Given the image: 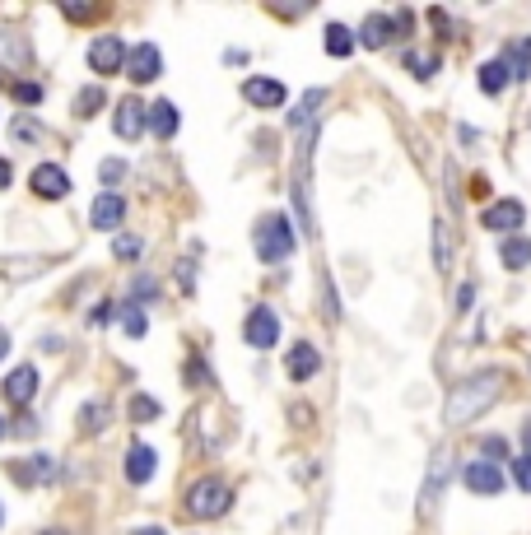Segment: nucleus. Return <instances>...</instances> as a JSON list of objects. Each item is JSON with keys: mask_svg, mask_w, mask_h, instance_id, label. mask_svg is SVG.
<instances>
[{"mask_svg": "<svg viewBox=\"0 0 531 535\" xmlns=\"http://www.w3.org/2000/svg\"><path fill=\"white\" fill-rule=\"evenodd\" d=\"M522 219H527L522 201H494L490 210H485V228H490V233H513V238H518Z\"/></svg>", "mask_w": 531, "mask_h": 535, "instance_id": "9d476101", "label": "nucleus"}, {"mask_svg": "<svg viewBox=\"0 0 531 535\" xmlns=\"http://www.w3.org/2000/svg\"><path fill=\"white\" fill-rule=\"evenodd\" d=\"M42 535H66V531H61V526H47V531H42Z\"/></svg>", "mask_w": 531, "mask_h": 535, "instance_id": "09e8293b", "label": "nucleus"}, {"mask_svg": "<svg viewBox=\"0 0 531 535\" xmlns=\"http://www.w3.org/2000/svg\"><path fill=\"white\" fill-rule=\"evenodd\" d=\"M177 121H182V117H177V107H173V103H154V107H150V131L159 135V140L177 135Z\"/></svg>", "mask_w": 531, "mask_h": 535, "instance_id": "aec40b11", "label": "nucleus"}, {"mask_svg": "<svg viewBox=\"0 0 531 535\" xmlns=\"http://www.w3.org/2000/svg\"><path fill=\"white\" fill-rule=\"evenodd\" d=\"M438 66H443V61H438V56H420V52H406V70H415V75H420V80H434V75H438Z\"/></svg>", "mask_w": 531, "mask_h": 535, "instance_id": "c85d7f7f", "label": "nucleus"}, {"mask_svg": "<svg viewBox=\"0 0 531 535\" xmlns=\"http://www.w3.org/2000/svg\"><path fill=\"white\" fill-rule=\"evenodd\" d=\"M448 466H452V456H448V452H438V456H434V466H429V484H424V498H420V517H429V512H434V498L443 494Z\"/></svg>", "mask_w": 531, "mask_h": 535, "instance_id": "f3484780", "label": "nucleus"}, {"mask_svg": "<svg viewBox=\"0 0 531 535\" xmlns=\"http://www.w3.org/2000/svg\"><path fill=\"white\" fill-rule=\"evenodd\" d=\"M434 266L438 270L452 266V228H448V219H438L434 224Z\"/></svg>", "mask_w": 531, "mask_h": 535, "instance_id": "393cba45", "label": "nucleus"}, {"mask_svg": "<svg viewBox=\"0 0 531 535\" xmlns=\"http://www.w3.org/2000/svg\"><path fill=\"white\" fill-rule=\"evenodd\" d=\"M327 103V94H322V89H308V94H303V103L294 107V112H289V126H303V131H308V126H313V117H317V107Z\"/></svg>", "mask_w": 531, "mask_h": 535, "instance_id": "412c9836", "label": "nucleus"}, {"mask_svg": "<svg viewBox=\"0 0 531 535\" xmlns=\"http://www.w3.org/2000/svg\"><path fill=\"white\" fill-rule=\"evenodd\" d=\"M480 447H485V461H504V456H508V442L504 438H485Z\"/></svg>", "mask_w": 531, "mask_h": 535, "instance_id": "4c0bfd02", "label": "nucleus"}, {"mask_svg": "<svg viewBox=\"0 0 531 535\" xmlns=\"http://www.w3.org/2000/svg\"><path fill=\"white\" fill-rule=\"evenodd\" d=\"M317 368H322V354H317V349L308 345V340H299V345L289 349V359H285V373L294 377V382H308V377H313Z\"/></svg>", "mask_w": 531, "mask_h": 535, "instance_id": "4468645a", "label": "nucleus"}, {"mask_svg": "<svg viewBox=\"0 0 531 535\" xmlns=\"http://www.w3.org/2000/svg\"><path fill=\"white\" fill-rule=\"evenodd\" d=\"M499 391H504V373H499V368H485V373L466 377V382H457V387H452L448 415H443V419H448L452 428L471 424V419H480L494 401H499Z\"/></svg>", "mask_w": 531, "mask_h": 535, "instance_id": "f257e3e1", "label": "nucleus"}, {"mask_svg": "<svg viewBox=\"0 0 531 535\" xmlns=\"http://www.w3.org/2000/svg\"><path fill=\"white\" fill-rule=\"evenodd\" d=\"M154 470H159V456H154L150 442H131V452H126V480H131V484H150Z\"/></svg>", "mask_w": 531, "mask_h": 535, "instance_id": "1a4fd4ad", "label": "nucleus"}, {"mask_svg": "<svg viewBox=\"0 0 531 535\" xmlns=\"http://www.w3.org/2000/svg\"><path fill=\"white\" fill-rule=\"evenodd\" d=\"M131 419H136V424L159 419V401H154V396H131Z\"/></svg>", "mask_w": 531, "mask_h": 535, "instance_id": "c756f323", "label": "nucleus"}, {"mask_svg": "<svg viewBox=\"0 0 531 535\" xmlns=\"http://www.w3.org/2000/svg\"><path fill=\"white\" fill-rule=\"evenodd\" d=\"M112 126H117V135H122V140H140V131L150 126V107L140 103V98H122V103H117V121H112Z\"/></svg>", "mask_w": 531, "mask_h": 535, "instance_id": "0eeeda50", "label": "nucleus"}, {"mask_svg": "<svg viewBox=\"0 0 531 535\" xmlns=\"http://www.w3.org/2000/svg\"><path fill=\"white\" fill-rule=\"evenodd\" d=\"M98 428H108V405L89 401V405L80 410V433H98Z\"/></svg>", "mask_w": 531, "mask_h": 535, "instance_id": "bb28decb", "label": "nucleus"}, {"mask_svg": "<svg viewBox=\"0 0 531 535\" xmlns=\"http://www.w3.org/2000/svg\"><path fill=\"white\" fill-rule=\"evenodd\" d=\"M112 256H117V261H136V256H140V238L122 233V238L112 242Z\"/></svg>", "mask_w": 531, "mask_h": 535, "instance_id": "7c9ffc66", "label": "nucleus"}, {"mask_svg": "<svg viewBox=\"0 0 531 535\" xmlns=\"http://www.w3.org/2000/svg\"><path fill=\"white\" fill-rule=\"evenodd\" d=\"M28 187L38 191L42 201H61V196L70 191V173H66V168H56V163H42V168H33Z\"/></svg>", "mask_w": 531, "mask_h": 535, "instance_id": "423d86ee", "label": "nucleus"}, {"mask_svg": "<svg viewBox=\"0 0 531 535\" xmlns=\"http://www.w3.org/2000/svg\"><path fill=\"white\" fill-rule=\"evenodd\" d=\"M275 340H280V321H275V312L271 308H252V312H247V345L271 349Z\"/></svg>", "mask_w": 531, "mask_h": 535, "instance_id": "6e6552de", "label": "nucleus"}, {"mask_svg": "<svg viewBox=\"0 0 531 535\" xmlns=\"http://www.w3.org/2000/svg\"><path fill=\"white\" fill-rule=\"evenodd\" d=\"M0 438H5V419H0Z\"/></svg>", "mask_w": 531, "mask_h": 535, "instance_id": "8fccbe9b", "label": "nucleus"}, {"mask_svg": "<svg viewBox=\"0 0 531 535\" xmlns=\"http://www.w3.org/2000/svg\"><path fill=\"white\" fill-rule=\"evenodd\" d=\"M38 396V368L33 363H24V368H14L10 377H5V401L10 405H28Z\"/></svg>", "mask_w": 531, "mask_h": 535, "instance_id": "ddd939ff", "label": "nucleus"}, {"mask_svg": "<svg viewBox=\"0 0 531 535\" xmlns=\"http://www.w3.org/2000/svg\"><path fill=\"white\" fill-rule=\"evenodd\" d=\"M103 103H108V89H103V84H89V89L75 94V117H94Z\"/></svg>", "mask_w": 531, "mask_h": 535, "instance_id": "a878e982", "label": "nucleus"}, {"mask_svg": "<svg viewBox=\"0 0 531 535\" xmlns=\"http://www.w3.org/2000/svg\"><path fill=\"white\" fill-rule=\"evenodd\" d=\"M38 135H42V126L33 117H19V121H14V140H19V145H33Z\"/></svg>", "mask_w": 531, "mask_h": 535, "instance_id": "473e14b6", "label": "nucleus"}, {"mask_svg": "<svg viewBox=\"0 0 531 535\" xmlns=\"http://www.w3.org/2000/svg\"><path fill=\"white\" fill-rule=\"evenodd\" d=\"M122 61H131L126 47H122V38H94L89 42V70H94V75H117Z\"/></svg>", "mask_w": 531, "mask_h": 535, "instance_id": "20e7f679", "label": "nucleus"}, {"mask_svg": "<svg viewBox=\"0 0 531 535\" xmlns=\"http://www.w3.org/2000/svg\"><path fill=\"white\" fill-rule=\"evenodd\" d=\"M10 475H19V480H28V484H33V480H52V475H56V466H52V461H47V456H33V461H14V466H10Z\"/></svg>", "mask_w": 531, "mask_h": 535, "instance_id": "4be33fe9", "label": "nucleus"}, {"mask_svg": "<svg viewBox=\"0 0 531 535\" xmlns=\"http://www.w3.org/2000/svg\"><path fill=\"white\" fill-rule=\"evenodd\" d=\"M0 56H10V66H24L28 47H24V42H14V38H0Z\"/></svg>", "mask_w": 531, "mask_h": 535, "instance_id": "f704fd0d", "label": "nucleus"}, {"mask_svg": "<svg viewBox=\"0 0 531 535\" xmlns=\"http://www.w3.org/2000/svg\"><path fill=\"white\" fill-rule=\"evenodd\" d=\"M233 503L229 494V484L224 480H201V484H191V494H187V508L196 522H215V517H224Z\"/></svg>", "mask_w": 531, "mask_h": 535, "instance_id": "7ed1b4c3", "label": "nucleus"}, {"mask_svg": "<svg viewBox=\"0 0 531 535\" xmlns=\"http://www.w3.org/2000/svg\"><path fill=\"white\" fill-rule=\"evenodd\" d=\"M126 70H131V80H136V84H154V80H159V70H164L159 47H154V42H140L136 52H131V61H126Z\"/></svg>", "mask_w": 531, "mask_h": 535, "instance_id": "9b49d317", "label": "nucleus"}, {"mask_svg": "<svg viewBox=\"0 0 531 535\" xmlns=\"http://www.w3.org/2000/svg\"><path fill=\"white\" fill-rule=\"evenodd\" d=\"M14 98H19V103H42V84L19 80V84H14Z\"/></svg>", "mask_w": 531, "mask_h": 535, "instance_id": "e433bc0d", "label": "nucleus"}, {"mask_svg": "<svg viewBox=\"0 0 531 535\" xmlns=\"http://www.w3.org/2000/svg\"><path fill=\"white\" fill-rule=\"evenodd\" d=\"M10 177H14V173H10V163H5V159H0V191H5V187H10Z\"/></svg>", "mask_w": 531, "mask_h": 535, "instance_id": "c03bdc74", "label": "nucleus"}, {"mask_svg": "<svg viewBox=\"0 0 531 535\" xmlns=\"http://www.w3.org/2000/svg\"><path fill=\"white\" fill-rule=\"evenodd\" d=\"M392 33H396V19H392V14H368L364 28H359V42L378 52V47H387V42H392Z\"/></svg>", "mask_w": 531, "mask_h": 535, "instance_id": "dca6fc26", "label": "nucleus"}, {"mask_svg": "<svg viewBox=\"0 0 531 535\" xmlns=\"http://www.w3.org/2000/svg\"><path fill=\"white\" fill-rule=\"evenodd\" d=\"M122 173H126V163H122V159H108L103 168H98V177H103V182H117Z\"/></svg>", "mask_w": 531, "mask_h": 535, "instance_id": "58836bf2", "label": "nucleus"}, {"mask_svg": "<svg viewBox=\"0 0 531 535\" xmlns=\"http://www.w3.org/2000/svg\"><path fill=\"white\" fill-rule=\"evenodd\" d=\"M122 214H126V205H122V196H117V191H98V201H94V210H89V219H94V228L103 233V228L122 224Z\"/></svg>", "mask_w": 531, "mask_h": 535, "instance_id": "2eb2a0df", "label": "nucleus"}, {"mask_svg": "<svg viewBox=\"0 0 531 535\" xmlns=\"http://www.w3.org/2000/svg\"><path fill=\"white\" fill-rule=\"evenodd\" d=\"M522 442H527V456H531V419L522 424Z\"/></svg>", "mask_w": 531, "mask_h": 535, "instance_id": "49530a36", "label": "nucleus"}, {"mask_svg": "<svg viewBox=\"0 0 531 535\" xmlns=\"http://www.w3.org/2000/svg\"><path fill=\"white\" fill-rule=\"evenodd\" d=\"M466 489H471V494H499V489H504V470L494 466V461H471V466H466Z\"/></svg>", "mask_w": 531, "mask_h": 535, "instance_id": "f8f14e48", "label": "nucleus"}, {"mask_svg": "<svg viewBox=\"0 0 531 535\" xmlns=\"http://www.w3.org/2000/svg\"><path fill=\"white\" fill-rule=\"evenodd\" d=\"M322 47H327L331 56H350L354 52V33L345 24H327V33H322Z\"/></svg>", "mask_w": 531, "mask_h": 535, "instance_id": "b1692460", "label": "nucleus"}, {"mask_svg": "<svg viewBox=\"0 0 531 535\" xmlns=\"http://www.w3.org/2000/svg\"><path fill=\"white\" fill-rule=\"evenodd\" d=\"M5 354H10V335L0 331V359H5Z\"/></svg>", "mask_w": 531, "mask_h": 535, "instance_id": "de8ad7c7", "label": "nucleus"}, {"mask_svg": "<svg viewBox=\"0 0 531 535\" xmlns=\"http://www.w3.org/2000/svg\"><path fill=\"white\" fill-rule=\"evenodd\" d=\"M508 80H513V70H508V61H485V66H480V89H485L490 98L504 94Z\"/></svg>", "mask_w": 531, "mask_h": 535, "instance_id": "a211bd4d", "label": "nucleus"}, {"mask_svg": "<svg viewBox=\"0 0 531 535\" xmlns=\"http://www.w3.org/2000/svg\"><path fill=\"white\" fill-rule=\"evenodd\" d=\"M471 298H476V284H462V294H457V312L471 308Z\"/></svg>", "mask_w": 531, "mask_h": 535, "instance_id": "79ce46f5", "label": "nucleus"}, {"mask_svg": "<svg viewBox=\"0 0 531 535\" xmlns=\"http://www.w3.org/2000/svg\"><path fill=\"white\" fill-rule=\"evenodd\" d=\"M61 14H66V19H75V24H89V19H98V14H103V5H61Z\"/></svg>", "mask_w": 531, "mask_h": 535, "instance_id": "72a5a7b5", "label": "nucleus"}, {"mask_svg": "<svg viewBox=\"0 0 531 535\" xmlns=\"http://www.w3.org/2000/svg\"><path fill=\"white\" fill-rule=\"evenodd\" d=\"M499 261H504L508 270H527L531 266V242L527 238H504V247H499Z\"/></svg>", "mask_w": 531, "mask_h": 535, "instance_id": "6ab92c4d", "label": "nucleus"}, {"mask_svg": "<svg viewBox=\"0 0 531 535\" xmlns=\"http://www.w3.org/2000/svg\"><path fill=\"white\" fill-rule=\"evenodd\" d=\"M131 294H136V298H150L154 294V280H150V275H140V280L131 284Z\"/></svg>", "mask_w": 531, "mask_h": 535, "instance_id": "ea45409f", "label": "nucleus"}, {"mask_svg": "<svg viewBox=\"0 0 531 535\" xmlns=\"http://www.w3.org/2000/svg\"><path fill=\"white\" fill-rule=\"evenodd\" d=\"M205 382H210V368H205L201 354H191L187 359V387H205Z\"/></svg>", "mask_w": 531, "mask_h": 535, "instance_id": "2f4dec72", "label": "nucleus"}, {"mask_svg": "<svg viewBox=\"0 0 531 535\" xmlns=\"http://www.w3.org/2000/svg\"><path fill=\"white\" fill-rule=\"evenodd\" d=\"M122 326H126V335H131V340H140V335L150 331V317H145V308H140V303H131V308L122 312Z\"/></svg>", "mask_w": 531, "mask_h": 535, "instance_id": "cd10ccee", "label": "nucleus"}, {"mask_svg": "<svg viewBox=\"0 0 531 535\" xmlns=\"http://www.w3.org/2000/svg\"><path fill=\"white\" fill-rule=\"evenodd\" d=\"M252 242H257V256L266 266H280V261H289V252H294L299 238H294L285 214H266V219H257V228H252Z\"/></svg>", "mask_w": 531, "mask_h": 535, "instance_id": "f03ea898", "label": "nucleus"}, {"mask_svg": "<svg viewBox=\"0 0 531 535\" xmlns=\"http://www.w3.org/2000/svg\"><path fill=\"white\" fill-rule=\"evenodd\" d=\"M429 24H434L438 33H443V28H448V14H443V10H429Z\"/></svg>", "mask_w": 531, "mask_h": 535, "instance_id": "37998d69", "label": "nucleus"}, {"mask_svg": "<svg viewBox=\"0 0 531 535\" xmlns=\"http://www.w3.org/2000/svg\"><path fill=\"white\" fill-rule=\"evenodd\" d=\"M136 535H168V531H164V526H140Z\"/></svg>", "mask_w": 531, "mask_h": 535, "instance_id": "a18cd8bd", "label": "nucleus"}, {"mask_svg": "<svg viewBox=\"0 0 531 535\" xmlns=\"http://www.w3.org/2000/svg\"><path fill=\"white\" fill-rule=\"evenodd\" d=\"M89 321H94V326H108V321H112V303H98L94 317H89Z\"/></svg>", "mask_w": 531, "mask_h": 535, "instance_id": "a19ab883", "label": "nucleus"}, {"mask_svg": "<svg viewBox=\"0 0 531 535\" xmlns=\"http://www.w3.org/2000/svg\"><path fill=\"white\" fill-rule=\"evenodd\" d=\"M243 98L252 107H266V112H275V107H285V84L271 80V75H252V80H243Z\"/></svg>", "mask_w": 531, "mask_h": 535, "instance_id": "39448f33", "label": "nucleus"}, {"mask_svg": "<svg viewBox=\"0 0 531 535\" xmlns=\"http://www.w3.org/2000/svg\"><path fill=\"white\" fill-rule=\"evenodd\" d=\"M513 480H518L522 494H531V456H518V461H513Z\"/></svg>", "mask_w": 531, "mask_h": 535, "instance_id": "c9c22d12", "label": "nucleus"}, {"mask_svg": "<svg viewBox=\"0 0 531 535\" xmlns=\"http://www.w3.org/2000/svg\"><path fill=\"white\" fill-rule=\"evenodd\" d=\"M504 61H508V70H513V80H527V75H531V38L513 42Z\"/></svg>", "mask_w": 531, "mask_h": 535, "instance_id": "5701e85b", "label": "nucleus"}]
</instances>
